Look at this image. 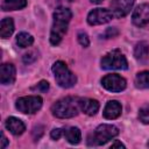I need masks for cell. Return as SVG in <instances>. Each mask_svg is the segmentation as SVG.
Here are the masks:
<instances>
[{
	"mask_svg": "<svg viewBox=\"0 0 149 149\" xmlns=\"http://www.w3.org/2000/svg\"><path fill=\"white\" fill-rule=\"evenodd\" d=\"M71 17H72V13L69 8L58 7L54 12V22L50 31V43L52 45L59 44L64 35L66 34Z\"/></svg>",
	"mask_w": 149,
	"mask_h": 149,
	"instance_id": "cell-1",
	"label": "cell"
},
{
	"mask_svg": "<svg viewBox=\"0 0 149 149\" xmlns=\"http://www.w3.org/2000/svg\"><path fill=\"white\" fill-rule=\"evenodd\" d=\"M79 109V99L73 97H65L63 99H59L51 106L52 115L59 119L73 118L78 114Z\"/></svg>",
	"mask_w": 149,
	"mask_h": 149,
	"instance_id": "cell-2",
	"label": "cell"
},
{
	"mask_svg": "<svg viewBox=\"0 0 149 149\" xmlns=\"http://www.w3.org/2000/svg\"><path fill=\"white\" fill-rule=\"evenodd\" d=\"M119 134V129L113 125H100L95 128V130L87 137L88 146H101L107 141L112 140Z\"/></svg>",
	"mask_w": 149,
	"mask_h": 149,
	"instance_id": "cell-3",
	"label": "cell"
},
{
	"mask_svg": "<svg viewBox=\"0 0 149 149\" xmlns=\"http://www.w3.org/2000/svg\"><path fill=\"white\" fill-rule=\"evenodd\" d=\"M52 72H54L56 83L63 88L72 87L77 83V77L70 71L68 65L62 61H57L54 63Z\"/></svg>",
	"mask_w": 149,
	"mask_h": 149,
	"instance_id": "cell-4",
	"label": "cell"
},
{
	"mask_svg": "<svg viewBox=\"0 0 149 149\" xmlns=\"http://www.w3.org/2000/svg\"><path fill=\"white\" fill-rule=\"evenodd\" d=\"M101 68L104 70H126L128 68V62L125 55L119 50H112L101 58Z\"/></svg>",
	"mask_w": 149,
	"mask_h": 149,
	"instance_id": "cell-5",
	"label": "cell"
},
{
	"mask_svg": "<svg viewBox=\"0 0 149 149\" xmlns=\"http://www.w3.org/2000/svg\"><path fill=\"white\" fill-rule=\"evenodd\" d=\"M42 98L38 95H28L21 97L16 100V108L23 114H34L42 107Z\"/></svg>",
	"mask_w": 149,
	"mask_h": 149,
	"instance_id": "cell-6",
	"label": "cell"
},
{
	"mask_svg": "<svg viewBox=\"0 0 149 149\" xmlns=\"http://www.w3.org/2000/svg\"><path fill=\"white\" fill-rule=\"evenodd\" d=\"M101 85L111 92H121L126 88L127 83L126 79L122 78L121 76L116 74V73H111V74H106L102 79H101Z\"/></svg>",
	"mask_w": 149,
	"mask_h": 149,
	"instance_id": "cell-7",
	"label": "cell"
},
{
	"mask_svg": "<svg viewBox=\"0 0 149 149\" xmlns=\"http://www.w3.org/2000/svg\"><path fill=\"white\" fill-rule=\"evenodd\" d=\"M132 20L136 27L149 29V3L139 5L133 12Z\"/></svg>",
	"mask_w": 149,
	"mask_h": 149,
	"instance_id": "cell-8",
	"label": "cell"
},
{
	"mask_svg": "<svg viewBox=\"0 0 149 149\" xmlns=\"http://www.w3.org/2000/svg\"><path fill=\"white\" fill-rule=\"evenodd\" d=\"M113 14L111 10L106 8H94L91 10L87 15V22L91 26H98V24H104L109 22L113 19Z\"/></svg>",
	"mask_w": 149,
	"mask_h": 149,
	"instance_id": "cell-9",
	"label": "cell"
},
{
	"mask_svg": "<svg viewBox=\"0 0 149 149\" xmlns=\"http://www.w3.org/2000/svg\"><path fill=\"white\" fill-rule=\"evenodd\" d=\"M134 2H135V0H112L111 12H112L113 16H115L118 19L126 16L130 12Z\"/></svg>",
	"mask_w": 149,
	"mask_h": 149,
	"instance_id": "cell-10",
	"label": "cell"
},
{
	"mask_svg": "<svg viewBox=\"0 0 149 149\" xmlns=\"http://www.w3.org/2000/svg\"><path fill=\"white\" fill-rule=\"evenodd\" d=\"M15 80V68L10 63H3L0 66V81L2 85L13 84Z\"/></svg>",
	"mask_w": 149,
	"mask_h": 149,
	"instance_id": "cell-11",
	"label": "cell"
},
{
	"mask_svg": "<svg viewBox=\"0 0 149 149\" xmlns=\"http://www.w3.org/2000/svg\"><path fill=\"white\" fill-rule=\"evenodd\" d=\"M121 105L120 102H118L116 100H109L105 108H104V112H102V115L105 119H108V120H113V119H116L120 116L121 114Z\"/></svg>",
	"mask_w": 149,
	"mask_h": 149,
	"instance_id": "cell-12",
	"label": "cell"
},
{
	"mask_svg": "<svg viewBox=\"0 0 149 149\" xmlns=\"http://www.w3.org/2000/svg\"><path fill=\"white\" fill-rule=\"evenodd\" d=\"M5 125H6V128H7L13 135H15V136L21 135V134L26 130V126H24L23 121L20 120V119H17V118H15V116H9V118L6 120Z\"/></svg>",
	"mask_w": 149,
	"mask_h": 149,
	"instance_id": "cell-13",
	"label": "cell"
},
{
	"mask_svg": "<svg viewBox=\"0 0 149 149\" xmlns=\"http://www.w3.org/2000/svg\"><path fill=\"white\" fill-rule=\"evenodd\" d=\"M79 107L80 109L87 114V115H94L97 114V112L99 111V102L95 99H90V98H84V99H79Z\"/></svg>",
	"mask_w": 149,
	"mask_h": 149,
	"instance_id": "cell-14",
	"label": "cell"
},
{
	"mask_svg": "<svg viewBox=\"0 0 149 149\" xmlns=\"http://www.w3.org/2000/svg\"><path fill=\"white\" fill-rule=\"evenodd\" d=\"M14 31V22L10 17H5L1 20L0 24V35L2 38H8Z\"/></svg>",
	"mask_w": 149,
	"mask_h": 149,
	"instance_id": "cell-15",
	"label": "cell"
},
{
	"mask_svg": "<svg viewBox=\"0 0 149 149\" xmlns=\"http://www.w3.org/2000/svg\"><path fill=\"white\" fill-rule=\"evenodd\" d=\"M64 136L71 144H78L81 140V133L77 127H70L64 130Z\"/></svg>",
	"mask_w": 149,
	"mask_h": 149,
	"instance_id": "cell-16",
	"label": "cell"
},
{
	"mask_svg": "<svg viewBox=\"0 0 149 149\" xmlns=\"http://www.w3.org/2000/svg\"><path fill=\"white\" fill-rule=\"evenodd\" d=\"M27 6V0H3L1 8L5 12L8 10H16V9H22Z\"/></svg>",
	"mask_w": 149,
	"mask_h": 149,
	"instance_id": "cell-17",
	"label": "cell"
},
{
	"mask_svg": "<svg viewBox=\"0 0 149 149\" xmlns=\"http://www.w3.org/2000/svg\"><path fill=\"white\" fill-rule=\"evenodd\" d=\"M149 54V44L144 41L139 42L134 49V56L136 59H144Z\"/></svg>",
	"mask_w": 149,
	"mask_h": 149,
	"instance_id": "cell-18",
	"label": "cell"
},
{
	"mask_svg": "<svg viewBox=\"0 0 149 149\" xmlns=\"http://www.w3.org/2000/svg\"><path fill=\"white\" fill-rule=\"evenodd\" d=\"M135 86L137 88H149V71H141L136 74Z\"/></svg>",
	"mask_w": 149,
	"mask_h": 149,
	"instance_id": "cell-19",
	"label": "cell"
},
{
	"mask_svg": "<svg viewBox=\"0 0 149 149\" xmlns=\"http://www.w3.org/2000/svg\"><path fill=\"white\" fill-rule=\"evenodd\" d=\"M33 42H34V37L28 33L22 31V33L17 34V36H16V43L21 48H27V47L31 45Z\"/></svg>",
	"mask_w": 149,
	"mask_h": 149,
	"instance_id": "cell-20",
	"label": "cell"
},
{
	"mask_svg": "<svg viewBox=\"0 0 149 149\" xmlns=\"http://www.w3.org/2000/svg\"><path fill=\"white\" fill-rule=\"evenodd\" d=\"M139 119L143 123H149V104L143 105L139 109Z\"/></svg>",
	"mask_w": 149,
	"mask_h": 149,
	"instance_id": "cell-21",
	"label": "cell"
},
{
	"mask_svg": "<svg viewBox=\"0 0 149 149\" xmlns=\"http://www.w3.org/2000/svg\"><path fill=\"white\" fill-rule=\"evenodd\" d=\"M38 55V52L36 51V50H30V51H28V52H26L23 56H22V61H23V63H26V64H30V63H33V62H35L36 59H37V56Z\"/></svg>",
	"mask_w": 149,
	"mask_h": 149,
	"instance_id": "cell-22",
	"label": "cell"
},
{
	"mask_svg": "<svg viewBox=\"0 0 149 149\" xmlns=\"http://www.w3.org/2000/svg\"><path fill=\"white\" fill-rule=\"evenodd\" d=\"M78 42H79V44L83 45L84 48H86V47L90 45V40H88L87 35H86L85 33H83V31L78 33Z\"/></svg>",
	"mask_w": 149,
	"mask_h": 149,
	"instance_id": "cell-23",
	"label": "cell"
},
{
	"mask_svg": "<svg viewBox=\"0 0 149 149\" xmlns=\"http://www.w3.org/2000/svg\"><path fill=\"white\" fill-rule=\"evenodd\" d=\"M33 90H37L40 92H47L49 90V83L47 80H41L37 85H35L33 87Z\"/></svg>",
	"mask_w": 149,
	"mask_h": 149,
	"instance_id": "cell-24",
	"label": "cell"
},
{
	"mask_svg": "<svg viewBox=\"0 0 149 149\" xmlns=\"http://www.w3.org/2000/svg\"><path fill=\"white\" fill-rule=\"evenodd\" d=\"M118 34H119V31H118L116 28H114V27H109V28H107L106 31L104 33V37H105V38H111V37H115V36H118Z\"/></svg>",
	"mask_w": 149,
	"mask_h": 149,
	"instance_id": "cell-25",
	"label": "cell"
},
{
	"mask_svg": "<svg viewBox=\"0 0 149 149\" xmlns=\"http://www.w3.org/2000/svg\"><path fill=\"white\" fill-rule=\"evenodd\" d=\"M43 130H44V127L43 126H37V127H35L33 129V137L35 139V141H37L43 135V133H44Z\"/></svg>",
	"mask_w": 149,
	"mask_h": 149,
	"instance_id": "cell-26",
	"label": "cell"
},
{
	"mask_svg": "<svg viewBox=\"0 0 149 149\" xmlns=\"http://www.w3.org/2000/svg\"><path fill=\"white\" fill-rule=\"evenodd\" d=\"M63 134H64V130H62L61 128H55V129L51 130L50 136H51L52 140H58V139H61V136Z\"/></svg>",
	"mask_w": 149,
	"mask_h": 149,
	"instance_id": "cell-27",
	"label": "cell"
},
{
	"mask_svg": "<svg viewBox=\"0 0 149 149\" xmlns=\"http://www.w3.org/2000/svg\"><path fill=\"white\" fill-rule=\"evenodd\" d=\"M1 148H6L7 147V143H8V141H7V139H6V136H5V134H3V132H1Z\"/></svg>",
	"mask_w": 149,
	"mask_h": 149,
	"instance_id": "cell-28",
	"label": "cell"
},
{
	"mask_svg": "<svg viewBox=\"0 0 149 149\" xmlns=\"http://www.w3.org/2000/svg\"><path fill=\"white\" fill-rule=\"evenodd\" d=\"M111 148H125V144H122L120 141H115L114 143H112Z\"/></svg>",
	"mask_w": 149,
	"mask_h": 149,
	"instance_id": "cell-29",
	"label": "cell"
},
{
	"mask_svg": "<svg viewBox=\"0 0 149 149\" xmlns=\"http://www.w3.org/2000/svg\"><path fill=\"white\" fill-rule=\"evenodd\" d=\"M92 3H101L104 0H90Z\"/></svg>",
	"mask_w": 149,
	"mask_h": 149,
	"instance_id": "cell-30",
	"label": "cell"
},
{
	"mask_svg": "<svg viewBox=\"0 0 149 149\" xmlns=\"http://www.w3.org/2000/svg\"><path fill=\"white\" fill-rule=\"evenodd\" d=\"M59 1H69V2H70V1H72V0H59Z\"/></svg>",
	"mask_w": 149,
	"mask_h": 149,
	"instance_id": "cell-31",
	"label": "cell"
},
{
	"mask_svg": "<svg viewBox=\"0 0 149 149\" xmlns=\"http://www.w3.org/2000/svg\"><path fill=\"white\" fill-rule=\"evenodd\" d=\"M148 147H149V142H148Z\"/></svg>",
	"mask_w": 149,
	"mask_h": 149,
	"instance_id": "cell-32",
	"label": "cell"
}]
</instances>
